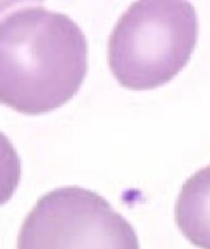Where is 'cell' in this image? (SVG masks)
Listing matches in <instances>:
<instances>
[{
	"label": "cell",
	"instance_id": "obj_1",
	"mask_svg": "<svg viewBox=\"0 0 210 249\" xmlns=\"http://www.w3.org/2000/svg\"><path fill=\"white\" fill-rule=\"evenodd\" d=\"M88 73V41L67 15L41 4L0 19V104L26 115L58 109Z\"/></svg>",
	"mask_w": 210,
	"mask_h": 249
},
{
	"label": "cell",
	"instance_id": "obj_2",
	"mask_svg": "<svg viewBox=\"0 0 210 249\" xmlns=\"http://www.w3.org/2000/svg\"><path fill=\"white\" fill-rule=\"evenodd\" d=\"M197 34V15L190 1H136L110 35V70L121 86L132 90L164 86L189 64Z\"/></svg>",
	"mask_w": 210,
	"mask_h": 249
},
{
	"label": "cell",
	"instance_id": "obj_3",
	"mask_svg": "<svg viewBox=\"0 0 210 249\" xmlns=\"http://www.w3.org/2000/svg\"><path fill=\"white\" fill-rule=\"evenodd\" d=\"M16 249H140L134 228L95 191L61 187L22 223Z\"/></svg>",
	"mask_w": 210,
	"mask_h": 249
},
{
	"label": "cell",
	"instance_id": "obj_4",
	"mask_svg": "<svg viewBox=\"0 0 210 249\" xmlns=\"http://www.w3.org/2000/svg\"><path fill=\"white\" fill-rule=\"evenodd\" d=\"M175 220L191 245L210 249V165L184 182L175 206Z\"/></svg>",
	"mask_w": 210,
	"mask_h": 249
},
{
	"label": "cell",
	"instance_id": "obj_5",
	"mask_svg": "<svg viewBox=\"0 0 210 249\" xmlns=\"http://www.w3.org/2000/svg\"><path fill=\"white\" fill-rule=\"evenodd\" d=\"M20 182V159L12 142L0 131V206L6 204Z\"/></svg>",
	"mask_w": 210,
	"mask_h": 249
}]
</instances>
